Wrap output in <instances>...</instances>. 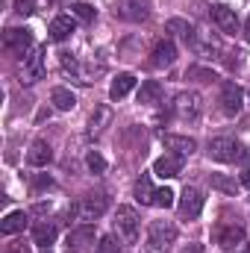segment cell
I'll return each mask as SVG.
<instances>
[{
  "label": "cell",
  "mask_w": 250,
  "mask_h": 253,
  "mask_svg": "<svg viewBox=\"0 0 250 253\" xmlns=\"http://www.w3.org/2000/svg\"><path fill=\"white\" fill-rule=\"evenodd\" d=\"M209 156H212L215 162H242V159L248 156V150H245L236 138L221 135V138H212V141H209Z\"/></svg>",
  "instance_id": "1"
},
{
  "label": "cell",
  "mask_w": 250,
  "mask_h": 253,
  "mask_svg": "<svg viewBox=\"0 0 250 253\" xmlns=\"http://www.w3.org/2000/svg\"><path fill=\"white\" fill-rule=\"evenodd\" d=\"M177 242V227L171 221H153L150 233H147V245L153 253H165L171 245Z\"/></svg>",
  "instance_id": "2"
},
{
  "label": "cell",
  "mask_w": 250,
  "mask_h": 253,
  "mask_svg": "<svg viewBox=\"0 0 250 253\" xmlns=\"http://www.w3.org/2000/svg\"><path fill=\"white\" fill-rule=\"evenodd\" d=\"M115 230H118V236L124 239L126 245H135V239H138V215H135L132 206H118V212H115Z\"/></svg>",
  "instance_id": "3"
},
{
  "label": "cell",
  "mask_w": 250,
  "mask_h": 253,
  "mask_svg": "<svg viewBox=\"0 0 250 253\" xmlns=\"http://www.w3.org/2000/svg\"><path fill=\"white\" fill-rule=\"evenodd\" d=\"M200 109H203V103H200V94L197 91H183L174 100V112L183 121H197L200 118Z\"/></svg>",
  "instance_id": "4"
},
{
  "label": "cell",
  "mask_w": 250,
  "mask_h": 253,
  "mask_svg": "<svg viewBox=\"0 0 250 253\" xmlns=\"http://www.w3.org/2000/svg\"><path fill=\"white\" fill-rule=\"evenodd\" d=\"M106 209H109V197H106V194H100V191H97V194H85V197L77 203V212H80L85 221L100 218Z\"/></svg>",
  "instance_id": "5"
},
{
  "label": "cell",
  "mask_w": 250,
  "mask_h": 253,
  "mask_svg": "<svg viewBox=\"0 0 250 253\" xmlns=\"http://www.w3.org/2000/svg\"><path fill=\"white\" fill-rule=\"evenodd\" d=\"M115 15H121L124 21H147L150 3L147 0H115Z\"/></svg>",
  "instance_id": "6"
},
{
  "label": "cell",
  "mask_w": 250,
  "mask_h": 253,
  "mask_svg": "<svg viewBox=\"0 0 250 253\" xmlns=\"http://www.w3.org/2000/svg\"><path fill=\"white\" fill-rule=\"evenodd\" d=\"M3 47H6L9 53L27 56V50L33 47V33H30V30H6V36H3Z\"/></svg>",
  "instance_id": "7"
},
{
  "label": "cell",
  "mask_w": 250,
  "mask_h": 253,
  "mask_svg": "<svg viewBox=\"0 0 250 253\" xmlns=\"http://www.w3.org/2000/svg\"><path fill=\"white\" fill-rule=\"evenodd\" d=\"M91 245H94V227H91V224H83V227L71 230V236H68L71 253H88Z\"/></svg>",
  "instance_id": "8"
},
{
  "label": "cell",
  "mask_w": 250,
  "mask_h": 253,
  "mask_svg": "<svg viewBox=\"0 0 250 253\" xmlns=\"http://www.w3.org/2000/svg\"><path fill=\"white\" fill-rule=\"evenodd\" d=\"M242 88L236 85V83H224L221 85V109L227 112V115H239L242 112Z\"/></svg>",
  "instance_id": "9"
},
{
  "label": "cell",
  "mask_w": 250,
  "mask_h": 253,
  "mask_svg": "<svg viewBox=\"0 0 250 253\" xmlns=\"http://www.w3.org/2000/svg\"><path fill=\"white\" fill-rule=\"evenodd\" d=\"M21 77H24V83H36L44 77V50H33L30 56H24Z\"/></svg>",
  "instance_id": "10"
},
{
  "label": "cell",
  "mask_w": 250,
  "mask_h": 253,
  "mask_svg": "<svg viewBox=\"0 0 250 253\" xmlns=\"http://www.w3.org/2000/svg\"><path fill=\"white\" fill-rule=\"evenodd\" d=\"M200 209H203V194H200V189L186 186L183 197H180V215H183V218H197Z\"/></svg>",
  "instance_id": "11"
},
{
  "label": "cell",
  "mask_w": 250,
  "mask_h": 253,
  "mask_svg": "<svg viewBox=\"0 0 250 253\" xmlns=\"http://www.w3.org/2000/svg\"><path fill=\"white\" fill-rule=\"evenodd\" d=\"M180 171H183V156L177 153H165L153 162V174L159 177H180Z\"/></svg>",
  "instance_id": "12"
},
{
  "label": "cell",
  "mask_w": 250,
  "mask_h": 253,
  "mask_svg": "<svg viewBox=\"0 0 250 253\" xmlns=\"http://www.w3.org/2000/svg\"><path fill=\"white\" fill-rule=\"evenodd\" d=\"M212 21L218 24V30L221 33H239V18H236V12L233 9H227V6H212Z\"/></svg>",
  "instance_id": "13"
},
{
  "label": "cell",
  "mask_w": 250,
  "mask_h": 253,
  "mask_svg": "<svg viewBox=\"0 0 250 253\" xmlns=\"http://www.w3.org/2000/svg\"><path fill=\"white\" fill-rule=\"evenodd\" d=\"M177 59V47H174V42H159L156 47H153V53H150V65L153 68H168V65H174Z\"/></svg>",
  "instance_id": "14"
},
{
  "label": "cell",
  "mask_w": 250,
  "mask_h": 253,
  "mask_svg": "<svg viewBox=\"0 0 250 253\" xmlns=\"http://www.w3.org/2000/svg\"><path fill=\"white\" fill-rule=\"evenodd\" d=\"M50 159H53L50 144H47V141H33V147H30V153H27V162H30L33 168H44V165H50Z\"/></svg>",
  "instance_id": "15"
},
{
  "label": "cell",
  "mask_w": 250,
  "mask_h": 253,
  "mask_svg": "<svg viewBox=\"0 0 250 253\" xmlns=\"http://www.w3.org/2000/svg\"><path fill=\"white\" fill-rule=\"evenodd\" d=\"M162 141H165V147H168V150H174L177 156H191V153H194V147H197V141H194V138H188V135H174V132H168Z\"/></svg>",
  "instance_id": "16"
},
{
  "label": "cell",
  "mask_w": 250,
  "mask_h": 253,
  "mask_svg": "<svg viewBox=\"0 0 250 253\" xmlns=\"http://www.w3.org/2000/svg\"><path fill=\"white\" fill-rule=\"evenodd\" d=\"M24 227H27V212L15 209V212H9V215L3 218V224H0V233H3V236H15V233H21Z\"/></svg>",
  "instance_id": "17"
},
{
  "label": "cell",
  "mask_w": 250,
  "mask_h": 253,
  "mask_svg": "<svg viewBox=\"0 0 250 253\" xmlns=\"http://www.w3.org/2000/svg\"><path fill=\"white\" fill-rule=\"evenodd\" d=\"M245 242V227L242 224H230V227H224L221 233H218V245L221 248H236V245H242Z\"/></svg>",
  "instance_id": "18"
},
{
  "label": "cell",
  "mask_w": 250,
  "mask_h": 253,
  "mask_svg": "<svg viewBox=\"0 0 250 253\" xmlns=\"http://www.w3.org/2000/svg\"><path fill=\"white\" fill-rule=\"evenodd\" d=\"M132 85H135V77H132V74H118V77L112 80L109 97H112V100H121V97H126V94L132 91Z\"/></svg>",
  "instance_id": "19"
},
{
  "label": "cell",
  "mask_w": 250,
  "mask_h": 253,
  "mask_svg": "<svg viewBox=\"0 0 250 253\" xmlns=\"http://www.w3.org/2000/svg\"><path fill=\"white\" fill-rule=\"evenodd\" d=\"M71 33H74V18L59 15V18L50 21V39H53V42H65Z\"/></svg>",
  "instance_id": "20"
},
{
  "label": "cell",
  "mask_w": 250,
  "mask_h": 253,
  "mask_svg": "<svg viewBox=\"0 0 250 253\" xmlns=\"http://www.w3.org/2000/svg\"><path fill=\"white\" fill-rule=\"evenodd\" d=\"M33 242L42 245V251H47V248L56 242V227H53V224H36V227H33Z\"/></svg>",
  "instance_id": "21"
},
{
  "label": "cell",
  "mask_w": 250,
  "mask_h": 253,
  "mask_svg": "<svg viewBox=\"0 0 250 253\" xmlns=\"http://www.w3.org/2000/svg\"><path fill=\"white\" fill-rule=\"evenodd\" d=\"M159 97H162V85H159L156 80L141 83V88H138V103H159Z\"/></svg>",
  "instance_id": "22"
},
{
  "label": "cell",
  "mask_w": 250,
  "mask_h": 253,
  "mask_svg": "<svg viewBox=\"0 0 250 253\" xmlns=\"http://www.w3.org/2000/svg\"><path fill=\"white\" fill-rule=\"evenodd\" d=\"M50 103L56 106V109H62V112H68V109H74L77 106V97H74V91H68V88H53V94H50Z\"/></svg>",
  "instance_id": "23"
},
{
  "label": "cell",
  "mask_w": 250,
  "mask_h": 253,
  "mask_svg": "<svg viewBox=\"0 0 250 253\" xmlns=\"http://www.w3.org/2000/svg\"><path fill=\"white\" fill-rule=\"evenodd\" d=\"M153 197H156V189L150 186V180H147V177H138V180H135V200L144 203V206H150Z\"/></svg>",
  "instance_id": "24"
},
{
  "label": "cell",
  "mask_w": 250,
  "mask_h": 253,
  "mask_svg": "<svg viewBox=\"0 0 250 253\" xmlns=\"http://www.w3.org/2000/svg\"><path fill=\"white\" fill-rule=\"evenodd\" d=\"M109 121H112V109L109 106H97L91 112V132H103L109 126Z\"/></svg>",
  "instance_id": "25"
},
{
  "label": "cell",
  "mask_w": 250,
  "mask_h": 253,
  "mask_svg": "<svg viewBox=\"0 0 250 253\" xmlns=\"http://www.w3.org/2000/svg\"><path fill=\"white\" fill-rule=\"evenodd\" d=\"M168 30H171V33H177L186 44H191V42H194V30H191V24H188V21H183V18H171V21H168Z\"/></svg>",
  "instance_id": "26"
},
{
  "label": "cell",
  "mask_w": 250,
  "mask_h": 253,
  "mask_svg": "<svg viewBox=\"0 0 250 253\" xmlns=\"http://www.w3.org/2000/svg\"><path fill=\"white\" fill-rule=\"evenodd\" d=\"M186 77H188V80H197V83H212V80H218L212 68H200V65H191Z\"/></svg>",
  "instance_id": "27"
},
{
  "label": "cell",
  "mask_w": 250,
  "mask_h": 253,
  "mask_svg": "<svg viewBox=\"0 0 250 253\" xmlns=\"http://www.w3.org/2000/svg\"><path fill=\"white\" fill-rule=\"evenodd\" d=\"M85 165H88L91 174H103V171H106V159H103L97 150H91V153L85 156Z\"/></svg>",
  "instance_id": "28"
},
{
  "label": "cell",
  "mask_w": 250,
  "mask_h": 253,
  "mask_svg": "<svg viewBox=\"0 0 250 253\" xmlns=\"http://www.w3.org/2000/svg\"><path fill=\"white\" fill-rule=\"evenodd\" d=\"M209 183H212V189L227 191V194H236V183H233V180H227L224 174H212V177H209Z\"/></svg>",
  "instance_id": "29"
},
{
  "label": "cell",
  "mask_w": 250,
  "mask_h": 253,
  "mask_svg": "<svg viewBox=\"0 0 250 253\" xmlns=\"http://www.w3.org/2000/svg\"><path fill=\"white\" fill-rule=\"evenodd\" d=\"M153 206H159V209H168V206H174V191H171V189H156Z\"/></svg>",
  "instance_id": "30"
},
{
  "label": "cell",
  "mask_w": 250,
  "mask_h": 253,
  "mask_svg": "<svg viewBox=\"0 0 250 253\" xmlns=\"http://www.w3.org/2000/svg\"><path fill=\"white\" fill-rule=\"evenodd\" d=\"M74 15H77L83 24H91V21H94V9H91L88 3H74Z\"/></svg>",
  "instance_id": "31"
},
{
  "label": "cell",
  "mask_w": 250,
  "mask_h": 253,
  "mask_svg": "<svg viewBox=\"0 0 250 253\" xmlns=\"http://www.w3.org/2000/svg\"><path fill=\"white\" fill-rule=\"evenodd\" d=\"M97 253H121V251H118V245H115L112 236H103V239L97 242Z\"/></svg>",
  "instance_id": "32"
},
{
  "label": "cell",
  "mask_w": 250,
  "mask_h": 253,
  "mask_svg": "<svg viewBox=\"0 0 250 253\" xmlns=\"http://www.w3.org/2000/svg\"><path fill=\"white\" fill-rule=\"evenodd\" d=\"M15 12L27 18V15H33V12H36V3H33V0H15Z\"/></svg>",
  "instance_id": "33"
},
{
  "label": "cell",
  "mask_w": 250,
  "mask_h": 253,
  "mask_svg": "<svg viewBox=\"0 0 250 253\" xmlns=\"http://www.w3.org/2000/svg\"><path fill=\"white\" fill-rule=\"evenodd\" d=\"M62 68H65V71H74V74H77V59H74L71 53H62Z\"/></svg>",
  "instance_id": "34"
},
{
  "label": "cell",
  "mask_w": 250,
  "mask_h": 253,
  "mask_svg": "<svg viewBox=\"0 0 250 253\" xmlns=\"http://www.w3.org/2000/svg\"><path fill=\"white\" fill-rule=\"evenodd\" d=\"M53 183H50V177H44V174H39L36 177V189H50Z\"/></svg>",
  "instance_id": "35"
},
{
  "label": "cell",
  "mask_w": 250,
  "mask_h": 253,
  "mask_svg": "<svg viewBox=\"0 0 250 253\" xmlns=\"http://www.w3.org/2000/svg\"><path fill=\"white\" fill-rule=\"evenodd\" d=\"M242 186L250 189V165H245V171H242Z\"/></svg>",
  "instance_id": "36"
},
{
  "label": "cell",
  "mask_w": 250,
  "mask_h": 253,
  "mask_svg": "<svg viewBox=\"0 0 250 253\" xmlns=\"http://www.w3.org/2000/svg\"><path fill=\"white\" fill-rule=\"evenodd\" d=\"M6 253H30V251H27V245H12Z\"/></svg>",
  "instance_id": "37"
},
{
  "label": "cell",
  "mask_w": 250,
  "mask_h": 253,
  "mask_svg": "<svg viewBox=\"0 0 250 253\" xmlns=\"http://www.w3.org/2000/svg\"><path fill=\"white\" fill-rule=\"evenodd\" d=\"M183 253H203V245H188Z\"/></svg>",
  "instance_id": "38"
},
{
  "label": "cell",
  "mask_w": 250,
  "mask_h": 253,
  "mask_svg": "<svg viewBox=\"0 0 250 253\" xmlns=\"http://www.w3.org/2000/svg\"><path fill=\"white\" fill-rule=\"evenodd\" d=\"M236 253H250V242H242V245L236 248Z\"/></svg>",
  "instance_id": "39"
},
{
  "label": "cell",
  "mask_w": 250,
  "mask_h": 253,
  "mask_svg": "<svg viewBox=\"0 0 250 253\" xmlns=\"http://www.w3.org/2000/svg\"><path fill=\"white\" fill-rule=\"evenodd\" d=\"M245 36H248V42H250V18H248V24H245Z\"/></svg>",
  "instance_id": "40"
},
{
  "label": "cell",
  "mask_w": 250,
  "mask_h": 253,
  "mask_svg": "<svg viewBox=\"0 0 250 253\" xmlns=\"http://www.w3.org/2000/svg\"><path fill=\"white\" fill-rule=\"evenodd\" d=\"M42 253H50V248H47V251H42Z\"/></svg>",
  "instance_id": "41"
}]
</instances>
